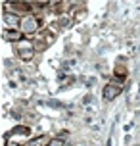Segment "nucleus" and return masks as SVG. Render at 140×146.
<instances>
[{"label":"nucleus","instance_id":"7ed1b4c3","mask_svg":"<svg viewBox=\"0 0 140 146\" xmlns=\"http://www.w3.org/2000/svg\"><path fill=\"white\" fill-rule=\"evenodd\" d=\"M4 21H6V25H10L12 29H15V27H17V23H19V19H17V15H15V14L6 12V14H4Z\"/></svg>","mask_w":140,"mask_h":146},{"label":"nucleus","instance_id":"f03ea898","mask_svg":"<svg viewBox=\"0 0 140 146\" xmlns=\"http://www.w3.org/2000/svg\"><path fill=\"white\" fill-rule=\"evenodd\" d=\"M121 90H123L121 87H115V85H108V87L104 88V100L111 102L113 98H117V96L121 94Z\"/></svg>","mask_w":140,"mask_h":146},{"label":"nucleus","instance_id":"0eeeda50","mask_svg":"<svg viewBox=\"0 0 140 146\" xmlns=\"http://www.w3.org/2000/svg\"><path fill=\"white\" fill-rule=\"evenodd\" d=\"M19 56H21L25 62H29V58H33V50H25V52H19Z\"/></svg>","mask_w":140,"mask_h":146},{"label":"nucleus","instance_id":"f257e3e1","mask_svg":"<svg viewBox=\"0 0 140 146\" xmlns=\"http://www.w3.org/2000/svg\"><path fill=\"white\" fill-rule=\"evenodd\" d=\"M21 29L27 33V35H31V33H35V31L38 29V21L33 17V15H25L21 19Z\"/></svg>","mask_w":140,"mask_h":146},{"label":"nucleus","instance_id":"6e6552de","mask_svg":"<svg viewBox=\"0 0 140 146\" xmlns=\"http://www.w3.org/2000/svg\"><path fill=\"white\" fill-rule=\"evenodd\" d=\"M50 146H61V142H59V140H54V142H52Z\"/></svg>","mask_w":140,"mask_h":146},{"label":"nucleus","instance_id":"423d86ee","mask_svg":"<svg viewBox=\"0 0 140 146\" xmlns=\"http://www.w3.org/2000/svg\"><path fill=\"white\" fill-rule=\"evenodd\" d=\"M17 48H19L21 52H25V50H31V48H33V44L27 42V40H21V42H17Z\"/></svg>","mask_w":140,"mask_h":146},{"label":"nucleus","instance_id":"39448f33","mask_svg":"<svg viewBox=\"0 0 140 146\" xmlns=\"http://www.w3.org/2000/svg\"><path fill=\"white\" fill-rule=\"evenodd\" d=\"M48 137H40V139H37V140H33V142H29V146H46L48 144Z\"/></svg>","mask_w":140,"mask_h":146},{"label":"nucleus","instance_id":"20e7f679","mask_svg":"<svg viewBox=\"0 0 140 146\" xmlns=\"http://www.w3.org/2000/svg\"><path fill=\"white\" fill-rule=\"evenodd\" d=\"M2 36H4V38H8V40H17V38H19V33H17V31H8V29H4Z\"/></svg>","mask_w":140,"mask_h":146}]
</instances>
